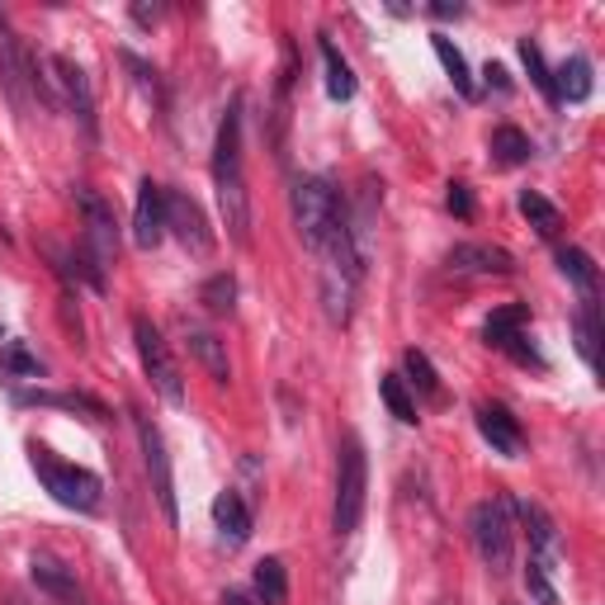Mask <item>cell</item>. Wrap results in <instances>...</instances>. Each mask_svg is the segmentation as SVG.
I'll list each match as a JSON object with an SVG mask.
<instances>
[{"label": "cell", "instance_id": "cell-17", "mask_svg": "<svg viewBox=\"0 0 605 605\" xmlns=\"http://www.w3.org/2000/svg\"><path fill=\"white\" fill-rule=\"evenodd\" d=\"M189 355H195L204 370H209V378H218V384H228L232 378V364H228V345H222L213 331H189Z\"/></svg>", "mask_w": 605, "mask_h": 605}, {"label": "cell", "instance_id": "cell-3", "mask_svg": "<svg viewBox=\"0 0 605 605\" xmlns=\"http://www.w3.org/2000/svg\"><path fill=\"white\" fill-rule=\"evenodd\" d=\"M469 530H473V549L483 568L492 578H506L516 559V525H512V497H492V502H477L473 516H469Z\"/></svg>", "mask_w": 605, "mask_h": 605}, {"label": "cell", "instance_id": "cell-27", "mask_svg": "<svg viewBox=\"0 0 605 605\" xmlns=\"http://www.w3.org/2000/svg\"><path fill=\"white\" fill-rule=\"evenodd\" d=\"M520 322H525V308H502V312H492L487 327H483V341L497 345V350H506V345L520 337Z\"/></svg>", "mask_w": 605, "mask_h": 605}, {"label": "cell", "instance_id": "cell-12", "mask_svg": "<svg viewBox=\"0 0 605 605\" xmlns=\"http://www.w3.org/2000/svg\"><path fill=\"white\" fill-rule=\"evenodd\" d=\"M477 431H483V440H487L497 454H506V459H520V454H525L520 421H516L502 403H483V407H477Z\"/></svg>", "mask_w": 605, "mask_h": 605}, {"label": "cell", "instance_id": "cell-30", "mask_svg": "<svg viewBox=\"0 0 605 605\" xmlns=\"http://www.w3.org/2000/svg\"><path fill=\"white\" fill-rule=\"evenodd\" d=\"M403 370H407L403 384H411V388L426 393V397H440V374L431 370V360H426L421 350H407V355H403Z\"/></svg>", "mask_w": 605, "mask_h": 605}, {"label": "cell", "instance_id": "cell-13", "mask_svg": "<svg viewBox=\"0 0 605 605\" xmlns=\"http://www.w3.org/2000/svg\"><path fill=\"white\" fill-rule=\"evenodd\" d=\"M450 270L459 275H516V256L487 242H464L450 251Z\"/></svg>", "mask_w": 605, "mask_h": 605}, {"label": "cell", "instance_id": "cell-24", "mask_svg": "<svg viewBox=\"0 0 605 605\" xmlns=\"http://www.w3.org/2000/svg\"><path fill=\"white\" fill-rule=\"evenodd\" d=\"M492 152H497V162L502 166H520V162H530V138H525L520 129H512V123H502V129H492Z\"/></svg>", "mask_w": 605, "mask_h": 605}, {"label": "cell", "instance_id": "cell-6", "mask_svg": "<svg viewBox=\"0 0 605 605\" xmlns=\"http://www.w3.org/2000/svg\"><path fill=\"white\" fill-rule=\"evenodd\" d=\"M76 204H81V218H86L81 256L90 265L95 289H105V265L114 261V251H119V222H114V209H109L95 189H76Z\"/></svg>", "mask_w": 605, "mask_h": 605}, {"label": "cell", "instance_id": "cell-21", "mask_svg": "<svg viewBox=\"0 0 605 605\" xmlns=\"http://www.w3.org/2000/svg\"><path fill=\"white\" fill-rule=\"evenodd\" d=\"M251 586H256L261 605H284V601H289V572H284L279 559H261V563H256V578H251Z\"/></svg>", "mask_w": 605, "mask_h": 605}, {"label": "cell", "instance_id": "cell-33", "mask_svg": "<svg viewBox=\"0 0 605 605\" xmlns=\"http://www.w3.org/2000/svg\"><path fill=\"white\" fill-rule=\"evenodd\" d=\"M549 572L553 568H544V563H525V586H530V596L539 601V605H559V592H553V582H549Z\"/></svg>", "mask_w": 605, "mask_h": 605}, {"label": "cell", "instance_id": "cell-32", "mask_svg": "<svg viewBox=\"0 0 605 605\" xmlns=\"http://www.w3.org/2000/svg\"><path fill=\"white\" fill-rule=\"evenodd\" d=\"M520 62H525V72H530V81H535L539 90H544V100L559 105V90H553V72L544 67V53H539V43L520 38Z\"/></svg>", "mask_w": 605, "mask_h": 605}, {"label": "cell", "instance_id": "cell-7", "mask_svg": "<svg viewBox=\"0 0 605 605\" xmlns=\"http://www.w3.org/2000/svg\"><path fill=\"white\" fill-rule=\"evenodd\" d=\"M133 341H138V360H142V370H147L152 388L162 393L170 407H180L185 403V378H180V364H175L166 337L147 322V317H133Z\"/></svg>", "mask_w": 605, "mask_h": 605}, {"label": "cell", "instance_id": "cell-22", "mask_svg": "<svg viewBox=\"0 0 605 605\" xmlns=\"http://www.w3.org/2000/svg\"><path fill=\"white\" fill-rule=\"evenodd\" d=\"M578 350L582 360L601 370V312H596V298H586V308L578 312Z\"/></svg>", "mask_w": 605, "mask_h": 605}, {"label": "cell", "instance_id": "cell-9", "mask_svg": "<svg viewBox=\"0 0 605 605\" xmlns=\"http://www.w3.org/2000/svg\"><path fill=\"white\" fill-rule=\"evenodd\" d=\"M47 72H53V86L62 90L67 109L81 119V129L95 138V90H90V76L76 67L72 57H47Z\"/></svg>", "mask_w": 605, "mask_h": 605}, {"label": "cell", "instance_id": "cell-10", "mask_svg": "<svg viewBox=\"0 0 605 605\" xmlns=\"http://www.w3.org/2000/svg\"><path fill=\"white\" fill-rule=\"evenodd\" d=\"M133 242L142 251H152V246H162L166 242V189L152 180H142L138 185V204H133Z\"/></svg>", "mask_w": 605, "mask_h": 605}, {"label": "cell", "instance_id": "cell-19", "mask_svg": "<svg viewBox=\"0 0 605 605\" xmlns=\"http://www.w3.org/2000/svg\"><path fill=\"white\" fill-rule=\"evenodd\" d=\"M322 67H327V95L331 100H355V72H350V62L341 57V47L322 38Z\"/></svg>", "mask_w": 605, "mask_h": 605}, {"label": "cell", "instance_id": "cell-4", "mask_svg": "<svg viewBox=\"0 0 605 605\" xmlns=\"http://www.w3.org/2000/svg\"><path fill=\"white\" fill-rule=\"evenodd\" d=\"M34 473H38V483L53 492V502L67 506V512L90 516L95 506H100V497H105V483L90 469L67 464V459H57V454H47V450H34Z\"/></svg>", "mask_w": 605, "mask_h": 605}, {"label": "cell", "instance_id": "cell-37", "mask_svg": "<svg viewBox=\"0 0 605 605\" xmlns=\"http://www.w3.org/2000/svg\"><path fill=\"white\" fill-rule=\"evenodd\" d=\"M487 86H497V90H512V81H506V67H497V62H487Z\"/></svg>", "mask_w": 605, "mask_h": 605}, {"label": "cell", "instance_id": "cell-31", "mask_svg": "<svg viewBox=\"0 0 605 605\" xmlns=\"http://www.w3.org/2000/svg\"><path fill=\"white\" fill-rule=\"evenodd\" d=\"M199 302H204V308H209L213 317H228V312L237 308V279H232V275H213V279L199 289Z\"/></svg>", "mask_w": 605, "mask_h": 605}, {"label": "cell", "instance_id": "cell-23", "mask_svg": "<svg viewBox=\"0 0 605 605\" xmlns=\"http://www.w3.org/2000/svg\"><path fill=\"white\" fill-rule=\"evenodd\" d=\"M559 270H563L572 284H578L586 298L596 294V265H592V256H586L582 246H559Z\"/></svg>", "mask_w": 605, "mask_h": 605}, {"label": "cell", "instance_id": "cell-35", "mask_svg": "<svg viewBox=\"0 0 605 605\" xmlns=\"http://www.w3.org/2000/svg\"><path fill=\"white\" fill-rule=\"evenodd\" d=\"M450 213H459V218H473V199H469V185H450Z\"/></svg>", "mask_w": 605, "mask_h": 605}, {"label": "cell", "instance_id": "cell-39", "mask_svg": "<svg viewBox=\"0 0 605 605\" xmlns=\"http://www.w3.org/2000/svg\"><path fill=\"white\" fill-rule=\"evenodd\" d=\"M222 605H251V596L246 592H228V596H222Z\"/></svg>", "mask_w": 605, "mask_h": 605}, {"label": "cell", "instance_id": "cell-14", "mask_svg": "<svg viewBox=\"0 0 605 605\" xmlns=\"http://www.w3.org/2000/svg\"><path fill=\"white\" fill-rule=\"evenodd\" d=\"M512 512H520L525 530H530V559L544 563V568L559 563V530H553V520H549L544 506H535V502H512Z\"/></svg>", "mask_w": 605, "mask_h": 605}, {"label": "cell", "instance_id": "cell-34", "mask_svg": "<svg viewBox=\"0 0 605 605\" xmlns=\"http://www.w3.org/2000/svg\"><path fill=\"white\" fill-rule=\"evenodd\" d=\"M123 67H129V72L138 76V86H142V90H147V95H156V72L147 67V62H142V57H133V53H123Z\"/></svg>", "mask_w": 605, "mask_h": 605}, {"label": "cell", "instance_id": "cell-5", "mask_svg": "<svg viewBox=\"0 0 605 605\" xmlns=\"http://www.w3.org/2000/svg\"><path fill=\"white\" fill-rule=\"evenodd\" d=\"M364 492H370V459L360 436H345L337 450V535H355L364 516Z\"/></svg>", "mask_w": 605, "mask_h": 605}, {"label": "cell", "instance_id": "cell-2", "mask_svg": "<svg viewBox=\"0 0 605 605\" xmlns=\"http://www.w3.org/2000/svg\"><path fill=\"white\" fill-rule=\"evenodd\" d=\"M294 228L302 237V246L312 256H322V246L337 237L341 228H350V213H345V199L337 195V185L327 175H302L294 185Z\"/></svg>", "mask_w": 605, "mask_h": 605}, {"label": "cell", "instance_id": "cell-8", "mask_svg": "<svg viewBox=\"0 0 605 605\" xmlns=\"http://www.w3.org/2000/svg\"><path fill=\"white\" fill-rule=\"evenodd\" d=\"M138 426V444H142V464H147L152 477V492H156V506H162L166 525H180V502H175V477H170V454H166V440L162 431L147 421V417H133Z\"/></svg>", "mask_w": 605, "mask_h": 605}, {"label": "cell", "instance_id": "cell-36", "mask_svg": "<svg viewBox=\"0 0 605 605\" xmlns=\"http://www.w3.org/2000/svg\"><path fill=\"white\" fill-rule=\"evenodd\" d=\"M431 14H436V20H459V14H464V6H459V0H436Z\"/></svg>", "mask_w": 605, "mask_h": 605}, {"label": "cell", "instance_id": "cell-29", "mask_svg": "<svg viewBox=\"0 0 605 605\" xmlns=\"http://www.w3.org/2000/svg\"><path fill=\"white\" fill-rule=\"evenodd\" d=\"M20 403H38V407H67V411H90L95 421L105 417V407L86 393H20Z\"/></svg>", "mask_w": 605, "mask_h": 605}, {"label": "cell", "instance_id": "cell-20", "mask_svg": "<svg viewBox=\"0 0 605 605\" xmlns=\"http://www.w3.org/2000/svg\"><path fill=\"white\" fill-rule=\"evenodd\" d=\"M431 47H436V57H440V67H444V76L454 81V90L464 95V100H473L477 95V86H473V76H469V62H464V53L444 38V34H431Z\"/></svg>", "mask_w": 605, "mask_h": 605}, {"label": "cell", "instance_id": "cell-28", "mask_svg": "<svg viewBox=\"0 0 605 605\" xmlns=\"http://www.w3.org/2000/svg\"><path fill=\"white\" fill-rule=\"evenodd\" d=\"M378 397H384V407L393 411V417L397 421H417V403H411V393H407V384H403V378H397V374H384V378H378Z\"/></svg>", "mask_w": 605, "mask_h": 605}, {"label": "cell", "instance_id": "cell-1", "mask_svg": "<svg viewBox=\"0 0 605 605\" xmlns=\"http://www.w3.org/2000/svg\"><path fill=\"white\" fill-rule=\"evenodd\" d=\"M213 189H218V213L228 222L232 242H251V195H246V166H242V100L228 105L213 142Z\"/></svg>", "mask_w": 605, "mask_h": 605}, {"label": "cell", "instance_id": "cell-26", "mask_svg": "<svg viewBox=\"0 0 605 605\" xmlns=\"http://www.w3.org/2000/svg\"><path fill=\"white\" fill-rule=\"evenodd\" d=\"M0 370L10 378H43V360L24 341H6V350H0Z\"/></svg>", "mask_w": 605, "mask_h": 605}, {"label": "cell", "instance_id": "cell-38", "mask_svg": "<svg viewBox=\"0 0 605 605\" xmlns=\"http://www.w3.org/2000/svg\"><path fill=\"white\" fill-rule=\"evenodd\" d=\"M156 14H162V10H147V6H133V20H138V24H156Z\"/></svg>", "mask_w": 605, "mask_h": 605}, {"label": "cell", "instance_id": "cell-16", "mask_svg": "<svg viewBox=\"0 0 605 605\" xmlns=\"http://www.w3.org/2000/svg\"><path fill=\"white\" fill-rule=\"evenodd\" d=\"M29 572H34V582L43 586L47 596H57V601H76V596H81V592H76L72 568H67V563H57L53 553H34V563H29Z\"/></svg>", "mask_w": 605, "mask_h": 605}, {"label": "cell", "instance_id": "cell-11", "mask_svg": "<svg viewBox=\"0 0 605 605\" xmlns=\"http://www.w3.org/2000/svg\"><path fill=\"white\" fill-rule=\"evenodd\" d=\"M166 232H175L189 251H209L213 246V232L204 222V209L180 189H166Z\"/></svg>", "mask_w": 605, "mask_h": 605}, {"label": "cell", "instance_id": "cell-15", "mask_svg": "<svg viewBox=\"0 0 605 605\" xmlns=\"http://www.w3.org/2000/svg\"><path fill=\"white\" fill-rule=\"evenodd\" d=\"M213 525H218V535L228 539L232 549H242L246 539H251V512H246V502L237 497V492H218V497H213Z\"/></svg>", "mask_w": 605, "mask_h": 605}, {"label": "cell", "instance_id": "cell-18", "mask_svg": "<svg viewBox=\"0 0 605 605\" xmlns=\"http://www.w3.org/2000/svg\"><path fill=\"white\" fill-rule=\"evenodd\" d=\"M553 90H559V100L582 105L586 95H592V62H586L582 53H578V57H568L563 67H559V76H553Z\"/></svg>", "mask_w": 605, "mask_h": 605}, {"label": "cell", "instance_id": "cell-25", "mask_svg": "<svg viewBox=\"0 0 605 605\" xmlns=\"http://www.w3.org/2000/svg\"><path fill=\"white\" fill-rule=\"evenodd\" d=\"M520 213L530 218V228H535L539 237H553V232L563 228V213L553 209L544 195H535V189H525V195H520Z\"/></svg>", "mask_w": 605, "mask_h": 605}]
</instances>
